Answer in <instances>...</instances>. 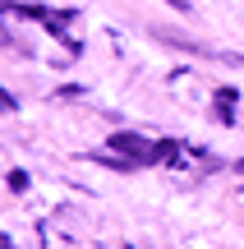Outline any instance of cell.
<instances>
[{
	"label": "cell",
	"mask_w": 244,
	"mask_h": 249,
	"mask_svg": "<svg viewBox=\"0 0 244 249\" xmlns=\"http://www.w3.org/2000/svg\"><path fill=\"white\" fill-rule=\"evenodd\" d=\"M111 148L129 152V161H152L157 157V148L147 139H138V134H111Z\"/></svg>",
	"instance_id": "cell-1"
},
{
	"label": "cell",
	"mask_w": 244,
	"mask_h": 249,
	"mask_svg": "<svg viewBox=\"0 0 244 249\" xmlns=\"http://www.w3.org/2000/svg\"><path fill=\"white\" fill-rule=\"evenodd\" d=\"M166 5H175V9H189V5H184V0H166Z\"/></svg>",
	"instance_id": "cell-3"
},
{
	"label": "cell",
	"mask_w": 244,
	"mask_h": 249,
	"mask_svg": "<svg viewBox=\"0 0 244 249\" xmlns=\"http://www.w3.org/2000/svg\"><path fill=\"white\" fill-rule=\"evenodd\" d=\"M217 116L221 120H235V92H217Z\"/></svg>",
	"instance_id": "cell-2"
}]
</instances>
